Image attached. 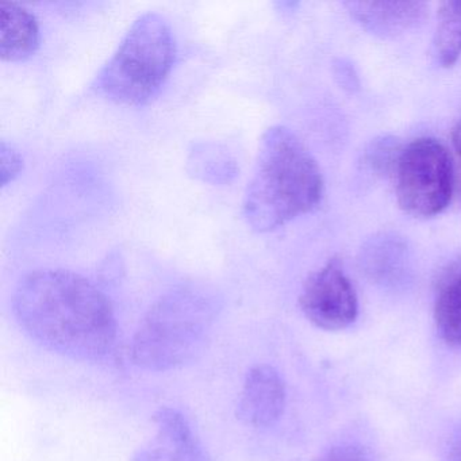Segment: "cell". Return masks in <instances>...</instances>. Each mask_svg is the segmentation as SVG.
Listing matches in <instances>:
<instances>
[{
    "instance_id": "obj_5",
    "label": "cell",
    "mask_w": 461,
    "mask_h": 461,
    "mask_svg": "<svg viewBox=\"0 0 461 461\" xmlns=\"http://www.w3.org/2000/svg\"><path fill=\"white\" fill-rule=\"evenodd\" d=\"M393 176L399 206L411 217H436L452 199V158L437 140L425 137L404 147Z\"/></svg>"
},
{
    "instance_id": "obj_1",
    "label": "cell",
    "mask_w": 461,
    "mask_h": 461,
    "mask_svg": "<svg viewBox=\"0 0 461 461\" xmlns=\"http://www.w3.org/2000/svg\"><path fill=\"white\" fill-rule=\"evenodd\" d=\"M13 312L34 342L72 360H104L117 341L112 302L75 272L40 269L26 275L13 296Z\"/></svg>"
},
{
    "instance_id": "obj_18",
    "label": "cell",
    "mask_w": 461,
    "mask_h": 461,
    "mask_svg": "<svg viewBox=\"0 0 461 461\" xmlns=\"http://www.w3.org/2000/svg\"><path fill=\"white\" fill-rule=\"evenodd\" d=\"M317 461H374L371 456L363 447L353 445H342L328 450Z\"/></svg>"
},
{
    "instance_id": "obj_3",
    "label": "cell",
    "mask_w": 461,
    "mask_h": 461,
    "mask_svg": "<svg viewBox=\"0 0 461 461\" xmlns=\"http://www.w3.org/2000/svg\"><path fill=\"white\" fill-rule=\"evenodd\" d=\"M222 310L220 296L198 285H183L150 307L131 341V360L145 371L182 368L203 353Z\"/></svg>"
},
{
    "instance_id": "obj_16",
    "label": "cell",
    "mask_w": 461,
    "mask_h": 461,
    "mask_svg": "<svg viewBox=\"0 0 461 461\" xmlns=\"http://www.w3.org/2000/svg\"><path fill=\"white\" fill-rule=\"evenodd\" d=\"M23 171V158L13 145L6 141L0 142V183L6 187L14 182Z\"/></svg>"
},
{
    "instance_id": "obj_9",
    "label": "cell",
    "mask_w": 461,
    "mask_h": 461,
    "mask_svg": "<svg viewBox=\"0 0 461 461\" xmlns=\"http://www.w3.org/2000/svg\"><path fill=\"white\" fill-rule=\"evenodd\" d=\"M345 7L361 28L382 39L414 31L428 15L422 2H347Z\"/></svg>"
},
{
    "instance_id": "obj_14",
    "label": "cell",
    "mask_w": 461,
    "mask_h": 461,
    "mask_svg": "<svg viewBox=\"0 0 461 461\" xmlns=\"http://www.w3.org/2000/svg\"><path fill=\"white\" fill-rule=\"evenodd\" d=\"M433 50L437 63L444 68L455 66L461 58V0L439 6Z\"/></svg>"
},
{
    "instance_id": "obj_8",
    "label": "cell",
    "mask_w": 461,
    "mask_h": 461,
    "mask_svg": "<svg viewBox=\"0 0 461 461\" xmlns=\"http://www.w3.org/2000/svg\"><path fill=\"white\" fill-rule=\"evenodd\" d=\"M285 384L274 366H256L248 372L237 403L236 415L253 429L269 428L283 415Z\"/></svg>"
},
{
    "instance_id": "obj_6",
    "label": "cell",
    "mask_w": 461,
    "mask_h": 461,
    "mask_svg": "<svg viewBox=\"0 0 461 461\" xmlns=\"http://www.w3.org/2000/svg\"><path fill=\"white\" fill-rule=\"evenodd\" d=\"M299 306L304 317L323 330H342L355 322L357 295L339 258H330L307 279Z\"/></svg>"
},
{
    "instance_id": "obj_11",
    "label": "cell",
    "mask_w": 461,
    "mask_h": 461,
    "mask_svg": "<svg viewBox=\"0 0 461 461\" xmlns=\"http://www.w3.org/2000/svg\"><path fill=\"white\" fill-rule=\"evenodd\" d=\"M40 44L39 23L20 5L0 2V56L5 61H23Z\"/></svg>"
},
{
    "instance_id": "obj_12",
    "label": "cell",
    "mask_w": 461,
    "mask_h": 461,
    "mask_svg": "<svg viewBox=\"0 0 461 461\" xmlns=\"http://www.w3.org/2000/svg\"><path fill=\"white\" fill-rule=\"evenodd\" d=\"M434 321L445 344L461 348V263L450 268L439 282Z\"/></svg>"
},
{
    "instance_id": "obj_19",
    "label": "cell",
    "mask_w": 461,
    "mask_h": 461,
    "mask_svg": "<svg viewBox=\"0 0 461 461\" xmlns=\"http://www.w3.org/2000/svg\"><path fill=\"white\" fill-rule=\"evenodd\" d=\"M449 461H461V429L456 431L449 444Z\"/></svg>"
},
{
    "instance_id": "obj_2",
    "label": "cell",
    "mask_w": 461,
    "mask_h": 461,
    "mask_svg": "<svg viewBox=\"0 0 461 461\" xmlns=\"http://www.w3.org/2000/svg\"><path fill=\"white\" fill-rule=\"evenodd\" d=\"M322 195V174L303 142L285 126L269 128L245 191L248 225L258 233L275 230L314 210Z\"/></svg>"
},
{
    "instance_id": "obj_15",
    "label": "cell",
    "mask_w": 461,
    "mask_h": 461,
    "mask_svg": "<svg viewBox=\"0 0 461 461\" xmlns=\"http://www.w3.org/2000/svg\"><path fill=\"white\" fill-rule=\"evenodd\" d=\"M402 150L403 148L399 144L398 140L391 136L379 137L374 140L364 152V167L377 176L393 174Z\"/></svg>"
},
{
    "instance_id": "obj_20",
    "label": "cell",
    "mask_w": 461,
    "mask_h": 461,
    "mask_svg": "<svg viewBox=\"0 0 461 461\" xmlns=\"http://www.w3.org/2000/svg\"><path fill=\"white\" fill-rule=\"evenodd\" d=\"M452 140L456 152H457L458 158H460L461 161V122H458L457 125H456V128L453 129Z\"/></svg>"
},
{
    "instance_id": "obj_13",
    "label": "cell",
    "mask_w": 461,
    "mask_h": 461,
    "mask_svg": "<svg viewBox=\"0 0 461 461\" xmlns=\"http://www.w3.org/2000/svg\"><path fill=\"white\" fill-rule=\"evenodd\" d=\"M187 171L196 179L212 185H228L237 176L236 158L223 145L201 142L188 156Z\"/></svg>"
},
{
    "instance_id": "obj_4",
    "label": "cell",
    "mask_w": 461,
    "mask_h": 461,
    "mask_svg": "<svg viewBox=\"0 0 461 461\" xmlns=\"http://www.w3.org/2000/svg\"><path fill=\"white\" fill-rule=\"evenodd\" d=\"M176 53V41L166 18L147 13L134 21L114 55L96 75L93 90L115 104H147L171 74Z\"/></svg>"
},
{
    "instance_id": "obj_7",
    "label": "cell",
    "mask_w": 461,
    "mask_h": 461,
    "mask_svg": "<svg viewBox=\"0 0 461 461\" xmlns=\"http://www.w3.org/2000/svg\"><path fill=\"white\" fill-rule=\"evenodd\" d=\"M156 433L134 453L131 461H212L183 412L161 407L153 415Z\"/></svg>"
},
{
    "instance_id": "obj_10",
    "label": "cell",
    "mask_w": 461,
    "mask_h": 461,
    "mask_svg": "<svg viewBox=\"0 0 461 461\" xmlns=\"http://www.w3.org/2000/svg\"><path fill=\"white\" fill-rule=\"evenodd\" d=\"M409 260L406 241L395 233L376 234L364 244L360 252L364 274L382 285H393L403 279Z\"/></svg>"
},
{
    "instance_id": "obj_17",
    "label": "cell",
    "mask_w": 461,
    "mask_h": 461,
    "mask_svg": "<svg viewBox=\"0 0 461 461\" xmlns=\"http://www.w3.org/2000/svg\"><path fill=\"white\" fill-rule=\"evenodd\" d=\"M333 75L339 87L347 93L353 94L360 88V80H358L357 72L350 61L345 59H339L333 64Z\"/></svg>"
}]
</instances>
